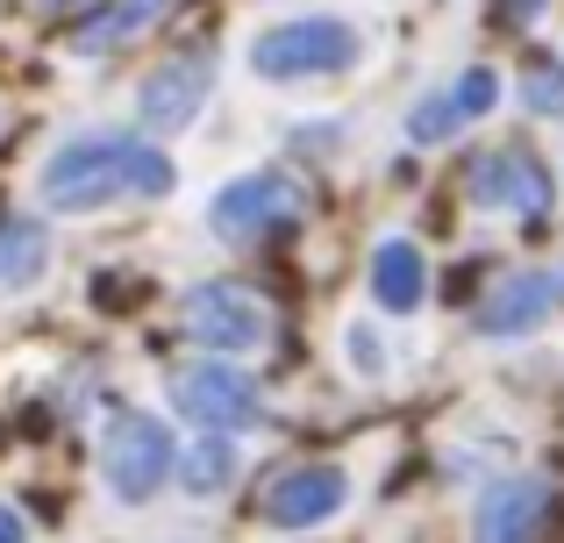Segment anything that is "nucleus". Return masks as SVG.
<instances>
[{
    "mask_svg": "<svg viewBox=\"0 0 564 543\" xmlns=\"http://www.w3.org/2000/svg\"><path fill=\"white\" fill-rule=\"evenodd\" d=\"M129 194L137 200L172 194V158L143 137H122V129H108V137H72L65 151L43 165V200H51L57 215H94V208L129 200Z\"/></svg>",
    "mask_w": 564,
    "mask_h": 543,
    "instance_id": "1",
    "label": "nucleus"
},
{
    "mask_svg": "<svg viewBox=\"0 0 564 543\" xmlns=\"http://www.w3.org/2000/svg\"><path fill=\"white\" fill-rule=\"evenodd\" d=\"M358 29L336 22V14H301V22H279L250 43V72L258 79H329V72L358 65Z\"/></svg>",
    "mask_w": 564,
    "mask_h": 543,
    "instance_id": "2",
    "label": "nucleus"
},
{
    "mask_svg": "<svg viewBox=\"0 0 564 543\" xmlns=\"http://www.w3.org/2000/svg\"><path fill=\"white\" fill-rule=\"evenodd\" d=\"M307 215V186L293 180V172H243V180H229L215 200H207V229H215L221 243H264L272 229H293Z\"/></svg>",
    "mask_w": 564,
    "mask_h": 543,
    "instance_id": "3",
    "label": "nucleus"
},
{
    "mask_svg": "<svg viewBox=\"0 0 564 543\" xmlns=\"http://www.w3.org/2000/svg\"><path fill=\"white\" fill-rule=\"evenodd\" d=\"M172 458H180V450H172L165 422L122 408V415L108 422V444H100V479H108V493L122 508H143V501H158V493H165Z\"/></svg>",
    "mask_w": 564,
    "mask_h": 543,
    "instance_id": "4",
    "label": "nucleus"
},
{
    "mask_svg": "<svg viewBox=\"0 0 564 543\" xmlns=\"http://www.w3.org/2000/svg\"><path fill=\"white\" fill-rule=\"evenodd\" d=\"M180 329L193 344L207 350H258L264 336H272V315H264V301L250 286H236V279H207V286H186L180 301Z\"/></svg>",
    "mask_w": 564,
    "mask_h": 543,
    "instance_id": "5",
    "label": "nucleus"
},
{
    "mask_svg": "<svg viewBox=\"0 0 564 543\" xmlns=\"http://www.w3.org/2000/svg\"><path fill=\"white\" fill-rule=\"evenodd\" d=\"M172 408H180L193 430H215V436H236L264 415L258 387L236 365H180L172 372Z\"/></svg>",
    "mask_w": 564,
    "mask_h": 543,
    "instance_id": "6",
    "label": "nucleus"
},
{
    "mask_svg": "<svg viewBox=\"0 0 564 543\" xmlns=\"http://www.w3.org/2000/svg\"><path fill=\"white\" fill-rule=\"evenodd\" d=\"M465 194L479 200V208L543 222L551 200H557V180L543 172V158H529V151H479V158H471V172H465Z\"/></svg>",
    "mask_w": 564,
    "mask_h": 543,
    "instance_id": "7",
    "label": "nucleus"
},
{
    "mask_svg": "<svg viewBox=\"0 0 564 543\" xmlns=\"http://www.w3.org/2000/svg\"><path fill=\"white\" fill-rule=\"evenodd\" d=\"M350 501V473L344 465H293V473H279L272 487H264L258 515L272 522V530H322V522H336Z\"/></svg>",
    "mask_w": 564,
    "mask_h": 543,
    "instance_id": "8",
    "label": "nucleus"
},
{
    "mask_svg": "<svg viewBox=\"0 0 564 543\" xmlns=\"http://www.w3.org/2000/svg\"><path fill=\"white\" fill-rule=\"evenodd\" d=\"M207 79H215V57H207V51H180V57H165V65H158L151 79L137 86V115H143V129H158V137H180L193 115H200Z\"/></svg>",
    "mask_w": 564,
    "mask_h": 543,
    "instance_id": "9",
    "label": "nucleus"
},
{
    "mask_svg": "<svg viewBox=\"0 0 564 543\" xmlns=\"http://www.w3.org/2000/svg\"><path fill=\"white\" fill-rule=\"evenodd\" d=\"M557 493L543 479H494L471 508V543H543Z\"/></svg>",
    "mask_w": 564,
    "mask_h": 543,
    "instance_id": "10",
    "label": "nucleus"
},
{
    "mask_svg": "<svg viewBox=\"0 0 564 543\" xmlns=\"http://www.w3.org/2000/svg\"><path fill=\"white\" fill-rule=\"evenodd\" d=\"M557 301V279L551 272H508L494 279V293L479 301V336H529Z\"/></svg>",
    "mask_w": 564,
    "mask_h": 543,
    "instance_id": "11",
    "label": "nucleus"
},
{
    "mask_svg": "<svg viewBox=\"0 0 564 543\" xmlns=\"http://www.w3.org/2000/svg\"><path fill=\"white\" fill-rule=\"evenodd\" d=\"M422 293H429L422 251H414L408 237H386L379 251H372V301L386 307V315H414V307H422Z\"/></svg>",
    "mask_w": 564,
    "mask_h": 543,
    "instance_id": "12",
    "label": "nucleus"
},
{
    "mask_svg": "<svg viewBox=\"0 0 564 543\" xmlns=\"http://www.w3.org/2000/svg\"><path fill=\"white\" fill-rule=\"evenodd\" d=\"M172 0H108L100 14H86L79 29H72V51L79 57H100V51H122V43H137L143 29L165 14Z\"/></svg>",
    "mask_w": 564,
    "mask_h": 543,
    "instance_id": "13",
    "label": "nucleus"
},
{
    "mask_svg": "<svg viewBox=\"0 0 564 543\" xmlns=\"http://www.w3.org/2000/svg\"><path fill=\"white\" fill-rule=\"evenodd\" d=\"M51 265V229L43 222H0V293L36 286Z\"/></svg>",
    "mask_w": 564,
    "mask_h": 543,
    "instance_id": "14",
    "label": "nucleus"
},
{
    "mask_svg": "<svg viewBox=\"0 0 564 543\" xmlns=\"http://www.w3.org/2000/svg\"><path fill=\"white\" fill-rule=\"evenodd\" d=\"M172 473H180V487L193 501H215V493L236 479V444H221V436L207 430V444H186L180 458H172Z\"/></svg>",
    "mask_w": 564,
    "mask_h": 543,
    "instance_id": "15",
    "label": "nucleus"
},
{
    "mask_svg": "<svg viewBox=\"0 0 564 543\" xmlns=\"http://www.w3.org/2000/svg\"><path fill=\"white\" fill-rule=\"evenodd\" d=\"M522 100H529V115H543V122H564V65L557 57H529L522 65Z\"/></svg>",
    "mask_w": 564,
    "mask_h": 543,
    "instance_id": "16",
    "label": "nucleus"
},
{
    "mask_svg": "<svg viewBox=\"0 0 564 543\" xmlns=\"http://www.w3.org/2000/svg\"><path fill=\"white\" fill-rule=\"evenodd\" d=\"M457 129H465V108L451 100V86H443V94H429L422 108L408 115V143H451Z\"/></svg>",
    "mask_w": 564,
    "mask_h": 543,
    "instance_id": "17",
    "label": "nucleus"
},
{
    "mask_svg": "<svg viewBox=\"0 0 564 543\" xmlns=\"http://www.w3.org/2000/svg\"><path fill=\"white\" fill-rule=\"evenodd\" d=\"M451 100L465 108V122H479V115H494V100H500V72H494V65H471L465 79L451 86Z\"/></svg>",
    "mask_w": 564,
    "mask_h": 543,
    "instance_id": "18",
    "label": "nucleus"
},
{
    "mask_svg": "<svg viewBox=\"0 0 564 543\" xmlns=\"http://www.w3.org/2000/svg\"><path fill=\"white\" fill-rule=\"evenodd\" d=\"M344 350H350V365H358L365 379H379V372H386V350H379V336L365 329V322H350V329H344Z\"/></svg>",
    "mask_w": 564,
    "mask_h": 543,
    "instance_id": "19",
    "label": "nucleus"
},
{
    "mask_svg": "<svg viewBox=\"0 0 564 543\" xmlns=\"http://www.w3.org/2000/svg\"><path fill=\"white\" fill-rule=\"evenodd\" d=\"M494 14H500L508 29H529V22L543 14V0H494Z\"/></svg>",
    "mask_w": 564,
    "mask_h": 543,
    "instance_id": "20",
    "label": "nucleus"
},
{
    "mask_svg": "<svg viewBox=\"0 0 564 543\" xmlns=\"http://www.w3.org/2000/svg\"><path fill=\"white\" fill-rule=\"evenodd\" d=\"M0 543H29V530H22V515H14L8 501H0Z\"/></svg>",
    "mask_w": 564,
    "mask_h": 543,
    "instance_id": "21",
    "label": "nucleus"
},
{
    "mask_svg": "<svg viewBox=\"0 0 564 543\" xmlns=\"http://www.w3.org/2000/svg\"><path fill=\"white\" fill-rule=\"evenodd\" d=\"M57 8H72V0H36V14H57Z\"/></svg>",
    "mask_w": 564,
    "mask_h": 543,
    "instance_id": "22",
    "label": "nucleus"
}]
</instances>
